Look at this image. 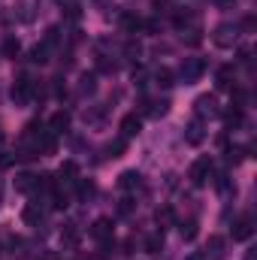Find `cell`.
Masks as SVG:
<instances>
[{
    "label": "cell",
    "mask_w": 257,
    "mask_h": 260,
    "mask_svg": "<svg viewBox=\"0 0 257 260\" xmlns=\"http://www.w3.org/2000/svg\"><path fill=\"white\" fill-rule=\"evenodd\" d=\"M142 185V173L139 170H124L121 176H118V188L121 191H133V188H139Z\"/></svg>",
    "instance_id": "obj_10"
},
{
    "label": "cell",
    "mask_w": 257,
    "mask_h": 260,
    "mask_svg": "<svg viewBox=\"0 0 257 260\" xmlns=\"http://www.w3.org/2000/svg\"><path fill=\"white\" fill-rule=\"evenodd\" d=\"M0 197H3V185H0Z\"/></svg>",
    "instance_id": "obj_42"
},
{
    "label": "cell",
    "mask_w": 257,
    "mask_h": 260,
    "mask_svg": "<svg viewBox=\"0 0 257 260\" xmlns=\"http://www.w3.org/2000/svg\"><path fill=\"white\" fill-rule=\"evenodd\" d=\"M97 67H100L103 73H115V70H118V64H115V61H106V58H100V61H97Z\"/></svg>",
    "instance_id": "obj_35"
},
{
    "label": "cell",
    "mask_w": 257,
    "mask_h": 260,
    "mask_svg": "<svg viewBox=\"0 0 257 260\" xmlns=\"http://www.w3.org/2000/svg\"><path fill=\"white\" fill-rule=\"evenodd\" d=\"M154 218H157L160 227H170V224L176 221V212H173V206H160V209L154 212Z\"/></svg>",
    "instance_id": "obj_18"
},
{
    "label": "cell",
    "mask_w": 257,
    "mask_h": 260,
    "mask_svg": "<svg viewBox=\"0 0 257 260\" xmlns=\"http://www.w3.org/2000/svg\"><path fill=\"white\" fill-rule=\"evenodd\" d=\"M154 82H157L160 88H170V85H173V70H170V67H160V70L154 73Z\"/></svg>",
    "instance_id": "obj_22"
},
{
    "label": "cell",
    "mask_w": 257,
    "mask_h": 260,
    "mask_svg": "<svg viewBox=\"0 0 257 260\" xmlns=\"http://www.w3.org/2000/svg\"><path fill=\"white\" fill-rule=\"evenodd\" d=\"M76 173H79V167H76V164H73V160H67L64 167H61V179H70V182H73V176H76Z\"/></svg>",
    "instance_id": "obj_33"
},
{
    "label": "cell",
    "mask_w": 257,
    "mask_h": 260,
    "mask_svg": "<svg viewBox=\"0 0 257 260\" xmlns=\"http://www.w3.org/2000/svg\"><path fill=\"white\" fill-rule=\"evenodd\" d=\"M58 40H61V27H58V24H52V27L46 30V40H43V46H46V49L52 52V49L58 46Z\"/></svg>",
    "instance_id": "obj_20"
},
{
    "label": "cell",
    "mask_w": 257,
    "mask_h": 260,
    "mask_svg": "<svg viewBox=\"0 0 257 260\" xmlns=\"http://www.w3.org/2000/svg\"><path fill=\"white\" fill-rule=\"evenodd\" d=\"M12 160H15L12 154H6V151H0V170H6V167H9Z\"/></svg>",
    "instance_id": "obj_37"
},
{
    "label": "cell",
    "mask_w": 257,
    "mask_h": 260,
    "mask_svg": "<svg viewBox=\"0 0 257 260\" xmlns=\"http://www.w3.org/2000/svg\"><path fill=\"white\" fill-rule=\"evenodd\" d=\"M203 139H206V127H203L200 118H194L191 124L185 127V142H188V145H200Z\"/></svg>",
    "instance_id": "obj_9"
},
{
    "label": "cell",
    "mask_w": 257,
    "mask_h": 260,
    "mask_svg": "<svg viewBox=\"0 0 257 260\" xmlns=\"http://www.w3.org/2000/svg\"><path fill=\"white\" fill-rule=\"evenodd\" d=\"M242 121H245V109H236V106H233V109L224 112V124H227V127H239Z\"/></svg>",
    "instance_id": "obj_17"
},
{
    "label": "cell",
    "mask_w": 257,
    "mask_h": 260,
    "mask_svg": "<svg viewBox=\"0 0 257 260\" xmlns=\"http://www.w3.org/2000/svg\"><path fill=\"white\" fill-rule=\"evenodd\" d=\"M209 176H212V157H197L191 164V170H188L191 185L194 188H203V185L209 182Z\"/></svg>",
    "instance_id": "obj_2"
},
{
    "label": "cell",
    "mask_w": 257,
    "mask_h": 260,
    "mask_svg": "<svg viewBox=\"0 0 257 260\" xmlns=\"http://www.w3.org/2000/svg\"><path fill=\"white\" fill-rule=\"evenodd\" d=\"M21 218H24V224H37V227H40V221H43V209H40V206H27V209L21 212Z\"/></svg>",
    "instance_id": "obj_19"
},
{
    "label": "cell",
    "mask_w": 257,
    "mask_h": 260,
    "mask_svg": "<svg viewBox=\"0 0 257 260\" xmlns=\"http://www.w3.org/2000/svg\"><path fill=\"white\" fill-rule=\"evenodd\" d=\"M209 248H212V260L224 257V251H221V248H224V239H221V236H209Z\"/></svg>",
    "instance_id": "obj_28"
},
{
    "label": "cell",
    "mask_w": 257,
    "mask_h": 260,
    "mask_svg": "<svg viewBox=\"0 0 257 260\" xmlns=\"http://www.w3.org/2000/svg\"><path fill=\"white\" fill-rule=\"evenodd\" d=\"M194 109H197V118H203V115H218V112H221V109H218V100H215L212 94L197 97V100H194Z\"/></svg>",
    "instance_id": "obj_6"
},
{
    "label": "cell",
    "mask_w": 257,
    "mask_h": 260,
    "mask_svg": "<svg viewBox=\"0 0 257 260\" xmlns=\"http://www.w3.org/2000/svg\"><path fill=\"white\" fill-rule=\"evenodd\" d=\"M121 27H124L127 34H136V30L142 27V18H136V15H121Z\"/></svg>",
    "instance_id": "obj_27"
},
{
    "label": "cell",
    "mask_w": 257,
    "mask_h": 260,
    "mask_svg": "<svg viewBox=\"0 0 257 260\" xmlns=\"http://www.w3.org/2000/svg\"><path fill=\"white\" fill-rule=\"evenodd\" d=\"M0 142H3V133H0Z\"/></svg>",
    "instance_id": "obj_43"
},
{
    "label": "cell",
    "mask_w": 257,
    "mask_h": 260,
    "mask_svg": "<svg viewBox=\"0 0 257 260\" xmlns=\"http://www.w3.org/2000/svg\"><path fill=\"white\" fill-rule=\"evenodd\" d=\"M94 194H97V185H94L91 179H76V197H79L82 203H88Z\"/></svg>",
    "instance_id": "obj_12"
},
{
    "label": "cell",
    "mask_w": 257,
    "mask_h": 260,
    "mask_svg": "<svg viewBox=\"0 0 257 260\" xmlns=\"http://www.w3.org/2000/svg\"><path fill=\"white\" fill-rule=\"evenodd\" d=\"M15 191H21V194L37 191V176H34V173H21V176L15 179Z\"/></svg>",
    "instance_id": "obj_14"
},
{
    "label": "cell",
    "mask_w": 257,
    "mask_h": 260,
    "mask_svg": "<svg viewBox=\"0 0 257 260\" xmlns=\"http://www.w3.org/2000/svg\"><path fill=\"white\" fill-rule=\"evenodd\" d=\"M133 209H136V203H133V200H130V197H124V200H121V203H118V215H130V212H133Z\"/></svg>",
    "instance_id": "obj_34"
},
{
    "label": "cell",
    "mask_w": 257,
    "mask_h": 260,
    "mask_svg": "<svg viewBox=\"0 0 257 260\" xmlns=\"http://www.w3.org/2000/svg\"><path fill=\"white\" fill-rule=\"evenodd\" d=\"M239 64H251V52H248V49L239 52Z\"/></svg>",
    "instance_id": "obj_38"
},
{
    "label": "cell",
    "mask_w": 257,
    "mask_h": 260,
    "mask_svg": "<svg viewBox=\"0 0 257 260\" xmlns=\"http://www.w3.org/2000/svg\"><path fill=\"white\" fill-rule=\"evenodd\" d=\"M49 124H52V133H67L70 130V112H55Z\"/></svg>",
    "instance_id": "obj_15"
},
{
    "label": "cell",
    "mask_w": 257,
    "mask_h": 260,
    "mask_svg": "<svg viewBox=\"0 0 257 260\" xmlns=\"http://www.w3.org/2000/svg\"><path fill=\"white\" fill-rule=\"evenodd\" d=\"M160 248H164V233H154V236L145 239V251L148 254H160Z\"/></svg>",
    "instance_id": "obj_21"
},
{
    "label": "cell",
    "mask_w": 257,
    "mask_h": 260,
    "mask_svg": "<svg viewBox=\"0 0 257 260\" xmlns=\"http://www.w3.org/2000/svg\"><path fill=\"white\" fill-rule=\"evenodd\" d=\"M233 73H236V70H233V64L218 67V73H215V85H218L221 91H224V88H230V85H233Z\"/></svg>",
    "instance_id": "obj_13"
},
{
    "label": "cell",
    "mask_w": 257,
    "mask_h": 260,
    "mask_svg": "<svg viewBox=\"0 0 257 260\" xmlns=\"http://www.w3.org/2000/svg\"><path fill=\"white\" fill-rule=\"evenodd\" d=\"M37 12H40V0H18L15 3V18L21 24H30L37 18Z\"/></svg>",
    "instance_id": "obj_4"
},
{
    "label": "cell",
    "mask_w": 257,
    "mask_h": 260,
    "mask_svg": "<svg viewBox=\"0 0 257 260\" xmlns=\"http://www.w3.org/2000/svg\"><path fill=\"white\" fill-rule=\"evenodd\" d=\"M251 233H254V224H251V218H248V215H245V218H239V221L233 224V230H230L233 242H245V239H251Z\"/></svg>",
    "instance_id": "obj_8"
},
{
    "label": "cell",
    "mask_w": 257,
    "mask_h": 260,
    "mask_svg": "<svg viewBox=\"0 0 257 260\" xmlns=\"http://www.w3.org/2000/svg\"><path fill=\"white\" fill-rule=\"evenodd\" d=\"M79 15H82L79 6H76V3H67V18H70V21H79Z\"/></svg>",
    "instance_id": "obj_36"
},
{
    "label": "cell",
    "mask_w": 257,
    "mask_h": 260,
    "mask_svg": "<svg viewBox=\"0 0 257 260\" xmlns=\"http://www.w3.org/2000/svg\"><path fill=\"white\" fill-rule=\"evenodd\" d=\"M124 55H127V58H133V61H136V58L142 55V46H139L136 40H130L127 46H124Z\"/></svg>",
    "instance_id": "obj_32"
},
{
    "label": "cell",
    "mask_w": 257,
    "mask_h": 260,
    "mask_svg": "<svg viewBox=\"0 0 257 260\" xmlns=\"http://www.w3.org/2000/svg\"><path fill=\"white\" fill-rule=\"evenodd\" d=\"M215 3H218V6H224V9H227V6H236V0H215Z\"/></svg>",
    "instance_id": "obj_39"
},
{
    "label": "cell",
    "mask_w": 257,
    "mask_h": 260,
    "mask_svg": "<svg viewBox=\"0 0 257 260\" xmlns=\"http://www.w3.org/2000/svg\"><path fill=\"white\" fill-rule=\"evenodd\" d=\"M203 73H206V61H203V58H185V61H182V70H179V76H182L185 85L200 82Z\"/></svg>",
    "instance_id": "obj_3"
},
{
    "label": "cell",
    "mask_w": 257,
    "mask_h": 260,
    "mask_svg": "<svg viewBox=\"0 0 257 260\" xmlns=\"http://www.w3.org/2000/svg\"><path fill=\"white\" fill-rule=\"evenodd\" d=\"M124 148H127V139H124V136H118V139H112V142H109V148H106V151H109V157H121V154H124Z\"/></svg>",
    "instance_id": "obj_24"
},
{
    "label": "cell",
    "mask_w": 257,
    "mask_h": 260,
    "mask_svg": "<svg viewBox=\"0 0 257 260\" xmlns=\"http://www.w3.org/2000/svg\"><path fill=\"white\" fill-rule=\"evenodd\" d=\"M61 242H64V245H70V248L79 242V230H76V224H67V230L61 233Z\"/></svg>",
    "instance_id": "obj_26"
},
{
    "label": "cell",
    "mask_w": 257,
    "mask_h": 260,
    "mask_svg": "<svg viewBox=\"0 0 257 260\" xmlns=\"http://www.w3.org/2000/svg\"><path fill=\"white\" fill-rule=\"evenodd\" d=\"M139 127H142V121H139V115H136V112H130V115H124V118H121V136H124V139L136 136V133H139Z\"/></svg>",
    "instance_id": "obj_11"
},
{
    "label": "cell",
    "mask_w": 257,
    "mask_h": 260,
    "mask_svg": "<svg viewBox=\"0 0 257 260\" xmlns=\"http://www.w3.org/2000/svg\"><path fill=\"white\" fill-rule=\"evenodd\" d=\"M0 52H3L6 58H12V61H15V58H18V52H21V43H18L15 37H6V40H3V46H0Z\"/></svg>",
    "instance_id": "obj_16"
},
{
    "label": "cell",
    "mask_w": 257,
    "mask_h": 260,
    "mask_svg": "<svg viewBox=\"0 0 257 260\" xmlns=\"http://www.w3.org/2000/svg\"><path fill=\"white\" fill-rule=\"evenodd\" d=\"M182 37H185V34H182ZM185 43H188V46H200V43H203V30H200V27H191L188 37H185Z\"/></svg>",
    "instance_id": "obj_31"
},
{
    "label": "cell",
    "mask_w": 257,
    "mask_h": 260,
    "mask_svg": "<svg viewBox=\"0 0 257 260\" xmlns=\"http://www.w3.org/2000/svg\"><path fill=\"white\" fill-rule=\"evenodd\" d=\"M94 88H97V76H94V73H85L82 82H79V91H82V94H94Z\"/></svg>",
    "instance_id": "obj_23"
},
{
    "label": "cell",
    "mask_w": 257,
    "mask_h": 260,
    "mask_svg": "<svg viewBox=\"0 0 257 260\" xmlns=\"http://www.w3.org/2000/svg\"><path fill=\"white\" fill-rule=\"evenodd\" d=\"M245 260H254V248H248V251H245Z\"/></svg>",
    "instance_id": "obj_41"
},
{
    "label": "cell",
    "mask_w": 257,
    "mask_h": 260,
    "mask_svg": "<svg viewBox=\"0 0 257 260\" xmlns=\"http://www.w3.org/2000/svg\"><path fill=\"white\" fill-rule=\"evenodd\" d=\"M30 61H34V64H46V61H49V49L40 43L37 49H30Z\"/></svg>",
    "instance_id": "obj_29"
},
{
    "label": "cell",
    "mask_w": 257,
    "mask_h": 260,
    "mask_svg": "<svg viewBox=\"0 0 257 260\" xmlns=\"http://www.w3.org/2000/svg\"><path fill=\"white\" fill-rule=\"evenodd\" d=\"M185 260H206V254H188Z\"/></svg>",
    "instance_id": "obj_40"
},
{
    "label": "cell",
    "mask_w": 257,
    "mask_h": 260,
    "mask_svg": "<svg viewBox=\"0 0 257 260\" xmlns=\"http://www.w3.org/2000/svg\"><path fill=\"white\" fill-rule=\"evenodd\" d=\"M30 88H34V82H30L27 76H18L15 85H12V100H15L18 106H27V100H30Z\"/></svg>",
    "instance_id": "obj_5"
},
{
    "label": "cell",
    "mask_w": 257,
    "mask_h": 260,
    "mask_svg": "<svg viewBox=\"0 0 257 260\" xmlns=\"http://www.w3.org/2000/svg\"><path fill=\"white\" fill-rule=\"evenodd\" d=\"M91 239H97V242H106V239H112V221L109 218H97L94 224H91Z\"/></svg>",
    "instance_id": "obj_7"
},
{
    "label": "cell",
    "mask_w": 257,
    "mask_h": 260,
    "mask_svg": "<svg viewBox=\"0 0 257 260\" xmlns=\"http://www.w3.org/2000/svg\"><path fill=\"white\" fill-rule=\"evenodd\" d=\"M179 233H182V239H185V242H194V239H197V233H200V230H197V221H185V224L179 227Z\"/></svg>",
    "instance_id": "obj_25"
},
{
    "label": "cell",
    "mask_w": 257,
    "mask_h": 260,
    "mask_svg": "<svg viewBox=\"0 0 257 260\" xmlns=\"http://www.w3.org/2000/svg\"><path fill=\"white\" fill-rule=\"evenodd\" d=\"M236 40H239V24H233V21H221V24L212 30V43H215L218 49H233Z\"/></svg>",
    "instance_id": "obj_1"
},
{
    "label": "cell",
    "mask_w": 257,
    "mask_h": 260,
    "mask_svg": "<svg viewBox=\"0 0 257 260\" xmlns=\"http://www.w3.org/2000/svg\"><path fill=\"white\" fill-rule=\"evenodd\" d=\"M245 151H248V148H242V145L230 148V151H227V164H242V160H245Z\"/></svg>",
    "instance_id": "obj_30"
}]
</instances>
